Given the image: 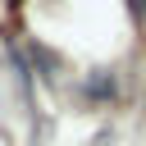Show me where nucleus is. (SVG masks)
<instances>
[{"instance_id":"1","label":"nucleus","mask_w":146,"mask_h":146,"mask_svg":"<svg viewBox=\"0 0 146 146\" xmlns=\"http://www.w3.org/2000/svg\"><path fill=\"white\" fill-rule=\"evenodd\" d=\"M91 96H114V78H96L91 82Z\"/></svg>"},{"instance_id":"2","label":"nucleus","mask_w":146,"mask_h":146,"mask_svg":"<svg viewBox=\"0 0 146 146\" xmlns=\"http://www.w3.org/2000/svg\"><path fill=\"white\" fill-rule=\"evenodd\" d=\"M141 9H146V0H132V14H141Z\"/></svg>"}]
</instances>
